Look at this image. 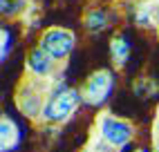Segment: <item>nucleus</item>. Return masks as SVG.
Here are the masks:
<instances>
[{"instance_id":"nucleus-1","label":"nucleus","mask_w":159,"mask_h":152,"mask_svg":"<svg viewBox=\"0 0 159 152\" xmlns=\"http://www.w3.org/2000/svg\"><path fill=\"white\" fill-rule=\"evenodd\" d=\"M83 101L81 90L70 87L67 83H63V78L58 76L56 85L52 83V90L47 94L45 101V110H43V118L47 123H65L67 118L74 114V110L79 107V103Z\"/></svg>"},{"instance_id":"nucleus-2","label":"nucleus","mask_w":159,"mask_h":152,"mask_svg":"<svg viewBox=\"0 0 159 152\" xmlns=\"http://www.w3.org/2000/svg\"><path fill=\"white\" fill-rule=\"evenodd\" d=\"M116 87V74L112 69H97L94 74L88 76V81L83 83L81 94H83V101L92 107H101L105 105Z\"/></svg>"},{"instance_id":"nucleus-3","label":"nucleus","mask_w":159,"mask_h":152,"mask_svg":"<svg viewBox=\"0 0 159 152\" xmlns=\"http://www.w3.org/2000/svg\"><path fill=\"white\" fill-rule=\"evenodd\" d=\"M38 47L43 51H47L56 63H63V60H67L74 54L76 36H74L70 29H65V27H49V29H45L43 34H40Z\"/></svg>"},{"instance_id":"nucleus-4","label":"nucleus","mask_w":159,"mask_h":152,"mask_svg":"<svg viewBox=\"0 0 159 152\" xmlns=\"http://www.w3.org/2000/svg\"><path fill=\"white\" fill-rule=\"evenodd\" d=\"M97 132L103 141H108L112 148H123L125 143H132L134 127L125 118H116L112 114H101L97 123Z\"/></svg>"},{"instance_id":"nucleus-5","label":"nucleus","mask_w":159,"mask_h":152,"mask_svg":"<svg viewBox=\"0 0 159 152\" xmlns=\"http://www.w3.org/2000/svg\"><path fill=\"white\" fill-rule=\"evenodd\" d=\"M38 81L40 78H34L25 83L23 87L18 90L16 94V103H18V110L23 112L25 116L29 118H36V116H43V110H45V90L49 87V85H45V87H38Z\"/></svg>"},{"instance_id":"nucleus-6","label":"nucleus","mask_w":159,"mask_h":152,"mask_svg":"<svg viewBox=\"0 0 159 152\" xmlns=\"http://www.w3.org/2000/svg\"><path fill=\"white\" fill-rule=\"evenodd\" d=\"M25 63H27V72L34 76V78H40V81H49L56 72V60L40 47H31L27 51Z\"/></svg>"},{"instance_id":"nucleus-7","label":"nucleus","mask_w":159,"mask_h":152,"mask_svg":"<svg viewBox=\"0 0 159 152\" xmlns=\"http://www.w3.org/2000/svg\"><path fill=\"white\" fill-rule=\"evenodd\" d=\"M18 143H20V125L9 114H5L2 123H0V148H2V152H11L14 148H18Z\"/></svg>"},{"instance_id":"nucleus-8","label":"nucleus","mask_w":159,"mask_h":152,"mask_svg":"<svg viewBox=\"0 0 159 152\" xmlns=\"http://www.w3.org/2000/svg\"><path fill=\"white\" fill-rule=\"evenodd\" d=\"M130 49H132V42H130V34H125V31H121V34H116L110 42V56L114 60L116 67H123L125 63H128L130 58Z\"/></svg>"},{"instance_id":"nucleus-9","label":"nucleus","mask_w":159,"mask_h":152,"mask_svg":"<svg viewBox=\"0 0 159 152\" xmlns=\"http://www.w3.org/2000/svg\"><path fill=\"white\" fill-rule=\"evenodd\" d=\"M83 25H85V29L90 34H101L103 29H108L110 16H108L105 9H90L85 14V18H83Z\"/></svg>"},{"instance_id":"nucleus-10","label":"nucleus","mask_w":159,"mask_h":152,"mask_svg":"<svg viewBox=\"0 0 159 152\" xmlns=\"http://www.w3.org/2000/svg\"><path fill=\"white\" fill-rule=\"evenodd\" d=\"M29 0H0V11L5 18H16L27 9Z\"/></svg>"},{"instance_id":"nucleus-11","label":"nucleus","mask_w":159,"mask_h":152,"mask_svg":"<svg viewBox=\"0 0 159 152\" xmlns=\"http://www.w3.org/2000/svg\"><path fill=\"white\" fill-rule=\"evenodd\" d=\"M11 47H14V34H11L9 27H2V51H0V60H7Z\"/></svg>"},{"instance_id":"nucleus-12","label":"nucleus","mask_w":159,"mask_h":152,"mask_svg":"<svg viewBox=\"0 0 159 152\" xmlns=\"http://www.w3.org/2000/svg\"><path fill=\"white\" fill-rule=\"evenodd\" d=\"M155 132H157V136H159V121L155 123Z\"/></svg>"},{"instance_id":"nucleus-13","label":"nucleus","mask_w":159,"mask_h":152,"mask_svg":"<svg viewBox=\"0 0 159 152\" xmlns=\"http://www.w3.org/2000/svg\"><path fill=\"white\" fill-rule=\"evenodd\" d=\"M155 148H157V152H159V139H157V145H155Z\"/></svg>"},{"instance_id":"nucleus-14","label":"nucleus","mask_w":159,"mask_h":152,"mask_svg":"<svg viewBox=\"0 0 159 152\" xmlns=\"http://www.w3.org/2000/svg\"><path fill=\"white\" fill-rule=\"evenodd\" d=\"M83 152H94V150H90V148H88V150H83Z\"/></svg>"}]
</instances>
